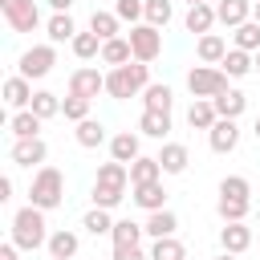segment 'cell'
I'll return each mask as SVG.
<instances>
[{"label": "cell", "mask_w": 260, "mask_h": 260, "mask_svg": "<svg viewBox=\"0 0 260 260\" xmlns=\"http://www.w3.org/2000/svg\"><path fill=\"white\" fill-rule=\"evenodd\" d=\"M12 244L20 252H37V248L49 244V223H45V211L41 207L28 203V207H20L12 215Z\"/></svg>", "instance_id": "cell-1"}, {"label": "cell", "mask_w": 260, "mask_h": 260, "mask_svg": "<svg viewBox=\"0 0 260 260\" xmlns=\"http://www.w3.org/2000/svg\"><path fill=\"white\" fill-rule=\"evenodd\" d=\"M150 85V65L146 61H126V65H114L110 73H106V93L110 98H134V93H142Z\"/></svg>", "instance_id": "cell-2"}, {"label": "cell", "mask_w": 260, "mask_h": 260, "mask_svg": "<svg viewBox=\"0 0 260 260\" xmlns=\"http://www.w3.org/2000/svg\"><path fill=\"white\" fill-rule=\"evenodd\" d=\"M61 199H65V175L57 167H37L32 187H28V203L41 211H53V207H61Z\"/></svg>", "instance_id": "cell-3"}, {"label": "cell", "mask_w": 260, "mask_h": 260, "mask_svg": "<svg viewBox=\"0 0 260 260\" xmlns=\"http://www.w3.org/2000/svg\"><path fill=\"white\" fill-rule=\"evenodd\" d=\"M187 89L191 98H215L228 89V73L219 65H191L187 69Z\"/></svg>", "instance_id": "cell-4"}, {"label": "cell", "mask_w": 260, "mask_h": 260, "mask_svg": "<svg viewBox=\"0 0 260 260\" xmlns=\"http://www.w3.org/2000/svg\"><path fill=\"white\" fill-rule=\"evenodd\" d=\"M0 12H4V20H8L12 32H32L41 24L37 0H0Z\"/></svg>", "instance_id": "cell-5"}, {"label": "cell", "mask_w": 260, "mask_h": 260, "mask_svg": "<svg viewBox=\"0 0 260 260\" xmlns=\"http://www.w3.org/2000/svg\"><path fill=\"white\" fill-rule=\"evenodd\" d=\"M130 49H134V61H154L158 53H162V28H154V24H134L130 28Z\"/></svg>", "instance_id": "cell-6"}, {"label": "cell", "mask_w": 260, "mask_h": 260, "mask_svg": "<svg viewBox=\"0 0 260 260\" xmlns=\"http://www.w3.org/2000/svg\"><path fill=\"white\" fill-rule=\"evenodd\" d=\"M57 65V45L49 41V45H32V49H24L20 53V73L32 81V77H45L49 69Z\"/></svg>", "instance_id": "cell-7"}, {"label": "cell", "mask_w": 260, "mask_h": 260, "mask_svg": "<svg viewBox=\"0 0 260 260\" xmlns=\"http://www.w3.org/2000/svg\"><path fill=\"white\" fill-rule=\"evenodd\" d=\"M8 158H12L16 167H45L49 146H45L41 138H16V142H12V150H8Z\"/></svg>", "instance_id": "cell-8"}, {"label": "cell", "mask_w": 260, "mask_h": 260, "mask_svg": "<svg viewBox=\"0 0 260 260\" xmlns=\"http://www.w3.org/2000/svg\"><path fill=\"white\" fill-rule=\"evenodd\" d=\"M207 142H211L215 154H232V150L240 146V126H236V118H219V122L207 130Z\"/></svg>", "instance_id": "cell-9"}, {"label": "cell", "mask_w": 260, "mask_h": 260, "mask_svg": "<svg viewBox=\"0 0 260 260\" xmlns=\"http://www.w3.org/2000/svg\"><path fill=\"white\" fill-rule=\"evenodd\" d=\"M69 93H81V98L106 93V73H98V69H73L69 73Z\"/></svg>", "instance_id": "cell-10"}, {"label": "cell", "mask_w": 260, "mask_h": 260, "mask_svg": "<svg viewBox=\"0 0 260 260\" xmlns=\"http://www.w3.org/2000/svg\"><path fill=\"white\" fill-rule=\"evenodd\" d=\"M49 260H73L77 256V248H81V240H77V232H69V228H57V232H49Z\"/></svg>", "instance_id": "cell-11"}, {"label": "cell", "mask_w": 260, "mask_h": 260, "mask_svg": "<svg viewBox=\"0 0 260 260\" xmlns=\"http://www.w3.org/2000/svg\"><path fill=\"white\" fill-rule=\"evenodd\" d=\"M215 20L228 28H240L244 20H252V0H215Z\"/></svg>", "instance_id": "cell-12"}, {"label": "cell", "mask_w": 260, "mask_h": 260, "mask_svg": "<svg viewBox=\"0 0 260 260\" xmlns=\"http://www.w3.org/2000/svg\"><path fill=\"white\" fill-rule=\"evenodd\" d=\"M154 158L162 162V175H183L187 162H191V150H187L183 142H162V150H158Z\"/></svg>", "instance_id": "cell-13"}, {"label": "cell", "mask_w": 260, "mask_h": 260, "mask_svg": "<svg viewBox=\"0 0 260 260\" xmlns=\"http://www.w3.org/2000/svg\"><path fill=\"white\" fill-rule=\"evenodd\" d=\"M195 57H199L203 65H219V61L228 57V41H223L219 32H203V37L195 41Z\"/></svg>", "instance_id": "cell-14"}, {"label": "cell", "mask_w": 260, "mask_h": 260, "mask_svg": "<svg viewBox=\"0 0 260 260\" xmlns=\"http://www.w3.org/2000/svg\"><path fill=\"white\" fill-rule=\"evenodd\" d=\"M4 102H8L12 110H28V106H32V81H28L24 73L8 77V81H4Z\"/></svg>", "instance_id": "cell-15"}, {"label": "cell", "mask_w": 260, "mask_h": 260, "mask_svg": "<svg viewBox=\"0 0 260 260\" xmlns=\"http://www.w3.org/2000/svg\"><path fill=\"white\" fill-rule=\"evenodd\" d=\"M219 244H223V252H248L252 248V228H244V219L240 223H223L219 228Z\"/></svg>", "instance_id": "cell-16"}, {"label": "cell", "mask_w": 260, "mask_h": 260, "mask_svg": "<svg viewBox=\"0 0 260 260\" xmlns=\"http://www.w3.org/2000/svg\"><path fill=\"white\" fill-rule=\"evenodd\" d=\"M183 24H187V32H195V37L211 32V24H219V20H215V4H191L187 16H183Z\"/></svg>", "instance_id": "cell-17"}, {"label": "cell", "mask_w": 260, "mask_h": 260, "mask_svg": "<svg viewBox=\"0 0 260 260\" xmlns=\"http://www.w3.org/2000/svg\"><path fill=\"white\" fill-rule=\"evenodd\" d=\"M215 122H219L215 102H211V98H195L191 110H187V126H191V130H211Z\"/></svg>", "instance_id": "cell-18"}, {"label": "cell", "mask_w": 260, "mask_h": 260, "mask_svg": "<svg viewBox=\"0 0 260 260\" xmlns=\"http://www.w3.org/2000/svg\"><path fill=\"white\" fill-rule=\"evenodd\" d=\"M142 211H158V207H167V191H162V183L154 179V183H134V195H130Z\"/></svg>", "instance_id": "cell-19"}, {"label": "cell", "mask_w": 260, "mask_h": 260, "mask_svg": "<svg viewBox=\"0 0 260 260\" xmlns=\"http://www.w3.org/2000/svg\"><path fill=\"white\" fill-rule=\"evenodd\" d=\"M126 61H134V49H130V37H110V41H102V65H126Z\"/></svg>", "instance_id": "cell-20"}, {"label": "cell", "mask_w": 260, "mask_h": 260, "mask_svg": "<svg viewBox=\"0 0 260 260\" xmlns=\"http://www.w3.org/2000/svg\"><path fill=\"white\" fill-rule=\"evenodd\" d=\"M138 154H142V150H138V134H134V130H122V134L110 138V158H118V162L130 167Z\"/></svg>", "instance_id": "cell-21"}, {"label": "cell", "mask_w": 260, "mask_h": 260, "mask_svg": "<svg viewBox=\"0 0 260 260\" xmlns=\"http://www.w3.org/2000/svg\"><path fill=\"white\" fill-rule=\"evenodd\" d=\"M93 183L126 191V187H130V167H126V162H118V158H110V162H102V167H98V179H93Z\"/></svg>", "instance_id": "cell-22"}, {"label": "cell", "mask_w": 260, "mask_h": 260, "mask_svg": "<svg viewBox=\"0 0 260 260\" xmlns=\"http://www.w3.org/2000/svg\"><path fill=\"white\" fill-rule=\"evenodd\" d=\"M211 102H215V114H219V118H240V114L248 110V98H244L240 89H232V85H228L223 93H215Z\"/></svg>", "instance_id": "cell-23"}, {"label": "cell", "mask_w": 260, "mask_h": 260, "mask_svg": "<svg viewBox=\"0 0 260 260\" xmlns=\"http://www.w3.org/2000/svg\"><path fill=\"white\" fill-rule=\"evenodd\" d=\"M146 236H154V240H162V236H175V228H179V215L175 211H167V207H158V211H150L146 215Z\"/></svg>", "instance_id": "cell-24"}, {"label": "cell", "mask_w": 260, "mask_h": 260, "mask_svg": "<svg viewBox=\"0 0 260 260\" xmlns=\"http://www.w3.org/2000/svg\"><path fill=\"white\" fill-rule=\"evenodd\" d=\"M219 69H223L228 77H248V73L256 69V61H252V53H244V49H236V45H232V49H228V57L219 61Z\"/></svg>", "instance_id": "cell-25"}, {"label": "cell", "mask_w": 260, "mask_h": 260, "mask_svg": "<svg viewBox=\"0 0 260 260\" xmlns=\"http://www.w3.org/2000/svg\"><path fill=\"white\" fill-rule=\"evenodd\" d=\"M41 122L45 118H37L32 110H16L12 122H8V130H12V138H41Z\"/></svg>", "instance_id": "cell-26"}, {"label": "cell", "mask_w": 260, "mask_h": 260, "mask_svg": "<svg viewBox=\"0 0 260 260\" xmlns=\"http://www.w3.org/2000/svg\"><path fill=\"white\" fill-rule=\"evenodd\" d=\"M138 130L146 134V138H167L171 134V114H158V110H142V118H138Z\"/></svg>", "instance_id": "cell-27"}, {"label": "cell", "mask_w": 260, "mask_h": 260, "mask_svg": "<svg viewBox=\"0 0 260 260\" xmlns=\"http://www.w3.org/2000/svg\"><path fill=\"white\" fill-rule=\"evenodd\" d=\"M154 179H162V162L150 158V154H138V158L130 162V187H134V183H154Z\"/></svg>", "instance_id": "cell-28"}, {"label": "cell", "mask_w": 260, "mask_h": 260, "mask_svg": "<svg viewBox=\"0 0 260 260\" xmlns=\"http://www.w3.org/2000/svg\"><path fill=\"white\" fill-rule=\"evenodd\" d=\"M45 32H49V41H53V45H61V41H73V37H77V24H73V16H69V12H53V16H49V24H45Z\"/></svg>", "instance_id": "cell-29"}, {"label": "cell", "mask_w": 260, "mask_h": 260, "mask_svg": "<svg viewBox=\"0 0 260 260\" xmlns=\"http://www.w3.org/2000/svg\"><path fill=\"white\" fill-rule=\"evenodd\" d=\"M73 138H77V146H85V150H93V146H102V142H106V126H102L98 118H85V122H77V130H73Z\"/></svg>", "instance_id": "cell-30"}, {"label": "cell", "mask_w": 260, "mask_h": 260, "mask_svg": "<svg viewBox=\"0 0 260 260\" xmlns=\"http://www.w3.org/2000/svg\"><path fill=\"white\" fill-rule=\"evenodd\" d=\"M142 102H146V110L171 114V102H175V93H171V85H158V81H150V85L142 89Z\"/></svg>", "instance_id": "cell-31"}, {"label": "cell", "mask_w": 260, "mask_h": 260, "mask_svg": "<svg viewBox=\"0 0 260 260\" xmlns=\"http://www.w3.org/2000/svg\"><path fill=\"white\" fill-rule=\"evenodd\" d=\"M215 211H219V219H223V223H240V219L252 211V199H228V195H219Z\"/></svg>", "instance_id": "cell-32"}, {"label": "cell", "mask_w": 260, "mask_h": 260, "mask_svg": "<svg viewBox=\"0 0 260 260\" xmlns=\"http://www.w3.org/2000/svg\"><path fill=\"white\" fill-rule=\"evenodd\" d=\"M69 45H73V57H81V61H89V57H102V37H98L93 28H89V32H77Z\"/></svg>", "instance_id": "cell-33"}, {"label": "cell", "mask_w": 260, "mask_h": 260, "mask_svg": "<svg viewBox=\"0 0 260 260\" xmlns=\"http://www.w3.org/2000/svg\"><path fill=\"white\" fill-rule=\"evenodd\" d=\"M150 260H187V248H183V240H175V236H162V240H154V248H150Z\"/></svg>", "instance_id": "cell-34"}, {"label": "cell", "mask_w": 260, "mask_h": 260, "mask_svg": "<svg viewBox=\"0 0 260 260\" xmlns=\"http://www.w3.org/2000/svg\"><path fill=\"white\" fill-rule=\"evenodd\" d=\"M28 110H32L37 118H57V114H61V98H57V93H49V89H37Z\"/></svg>", "instance_id": "cell-35"}, {"label": "cell", "mask_w": 260, "mask_h": 260, "mask_svg": "<svg viewBox=\"0 0 260 260\" xmlns=\"http://www.w3.org/2000/svg\"><path fill=\"white\" fill-rule=\"evenodd\" d=\"M81 228H85L89 236H110V232H114V219H110V211H106V207H93V211H85Z\"/></svg>", "instance_id": "cell-36"}, {"label": "cell", "mask_w": 260, "mask_h": 260, "mask_svg": "<svg viewBox=\"0 0 260 260\" xmlns=\"http://www.w3.org/2000/svg\"><path fill=\"white\" fill-rule=\"evenodd\" d=\"M89 28H93L102 41L118 37V12H102V8H93V16H89Z\"/></svg>", "instance_id": "cell-37"}, {"label": "cell", "mask_w": 260, "mask_h": 260, "mask_svg": "<svg viewBox=\"0 0 260 260\" xmlns=\"http://www.w3.org/2000/svg\"><path fill=\"white\" fill-rule=\"evenodd\" d=\"M142 223H134V219H114V232H110V240L114 244H138L142 240Z\"/></svg>", "instance_id": "cell-38"}, {"label": "cell", "mask_w": 260, "mask_h": 260, "mask_svg": "<svg viewBox=\"0 0 260 260\" xmlns=\"http://www.w3.org/2000/svg\"><path fill=\"white\" fill-rule=\"evenodd\" d=\"M236 32V49H244V53H256L260 49V24L256 20H244L240 28H232Z\"/></svg>", "instance_id": "cell-39"}, {"label": "cell", "mask_w": 260, "mask_h": 260, "mask_svg": "<svg viewBox=\"0 0 260 260\" xmlns=\"http://www.w3.org/2000/svg\"><path fill=\"white\" fill-rule=\"evenodd\" d=\"M89 102H93V98H81V93H69V98L61 102V114H65L69 122H85V118H89Z\"/></svg>", "instance_id": "cell-40"}, {"label": "cell", "mask_w": 260, "mask_h": 260, "mask_svg": "<svg viewBox=\"0 0 260 260\" xmlns=\"http://www.w3.org/2000/svg\"><path fill=\"white\" fill-rule=\"evenodd\" d=\"M171 16H175L171 0H146V24H154V28H167V24H171Z\"/></svg>", "instance_id": "cell-41"}, {"label": "cell", "mask_w": 260, "mask_h": 260, "mask_svg": "<svg viewBox=\"0 0 260 260\" xmlns=\"http://www.w3.org/2000/svg\"><path fill=\"white\" fill-rule=\"evenodd\" d=\"M219 195H228V199H252V183L244 175H228L219 183Z\"/></svg>", "instance_id": "cell-42"}, {"label": "cell", "mask_w": 260, "mask_h": 260, "mask_svg": "<svg viewBox=\"0 0 260 260\" xmlns=\"http://www.w3.org/2000/svg\"><path fill=\"white\" fill-rule=\"evenodd\" d=\"M126 199V191H118V187H102V183H93V207H106V211H114L118 203Z\"/></svg>", "instance_id": "cell-43"}, {"label": "cell", "mask_w": 260, "mask_h": 260, "mask_svg": "<svg viewBox=\"0 0 260 260\" xmlns=\"http://www.w3.org/2000/svg\"><path fill=\"white\" fill-rule=\"evenodd\" d=\"M114 12L118 20H146V0H114Z\"/></svg>", "instance_id": "cell-44"}, {"label": "cell", "mask_w": 260, "mask_h": 260, "mask_svg": "<svg viewBox=\"0 0 260 260\" xmlns=\"http://www.w3.org/2000/svg\"><path fill=\"white\" fill-rule=\"evenodd\" d=\"M110 260H150V256H146L138 244H114V256H110Z\"/></svg>", "instance_id": "cell-45"}, {"label": "cell", "mask_w": 260, "mask_h": 260, "mask_svg": "<svg viewBox=\"0 0 260 260\" xmlns=\"http://www.w3.org/2000/svg\"><path fill=\"white\" fill-rule=\"evenodd\" d=\"M8 199H12V179L4 175V179H0V203H8Z\"/></svg>", "instance_id": "cell-46"}, {"label": "cell", "mask_w": 260, "mask_h": 260, "mask_svg": "<svg viewBox=\"0 0 260 260\" xmlns=\"http://www.w3.org/2000/svg\"><path fill=\"white\" fill-rule=\"evenodd\" d=\"M16 252H20V248H16L12 240H8V244H0V260H16Z\"/></svg>", "instance_id": "cell-47"}, {"label": "cell", "mask_w": 260, "mask_h": 260, "mask_svg": "<svg viewBox=\"0 0 260 260\" xmlns=\"http://www.w3.org/2000/svg\"><path fill=\"white\" fill-rule=\"evenodd\" d=\"M45 4H49L53 12H69V8H73V0H45Z\"/></svg>", "instance_id": "cell-48"}, {"label": "cell", "mask_w": 260, "mask_h": 260, "mask_svg": "<svg viewBox=\"0 0 260 260\" xmlns=\"http://www.w3.org/2000/svg\"><path fill=\"white\" fill-rule=\"evenodd\" d=\"M252 20H256V24H260V0H256V4H252Z\"/></svg>", "instance_id": "cell-49"}, {"label": "cell", "mask_w": 260, "mask_h": 260, "mask_svg": "<svg viewBox=\"0 0 260 260\" xmlns=\"http://www.w3.org/2000/svg\"><path fill=\"white\" fill-rule=\"evenodd\" d=\"M215 260H236V252H219V256H215Z\"/></svg>", "instance_id": "cell-50"}, {"label": "cell", "mask_w": 260, "mask_h": 260, "mask_svg": "<svg viewBox=\"0 0 260 260\" xmlns=\"http://www.w3.org/2000/svg\"><path fill=\"white\" fill-rule=\"evenodd\" d=\"M252 134H256V142H260V118H256V126H252Z\"/></svg>", "instance_id": "cell-51"}, {"label": "cell", "mask_w": 260, "mask_h": 260, "mask_svg": "<svg viewBox=\"0 0 260 260\" xmlns=\"http://www.w3.org/2000/svg\"><path fill=\"white\" fill-rule=\"evenodd\" d=\"M252 61H256V69H260V49H256V53H252Z\"/></svg>", "instance_id": "cell-52"}, {"label": "cell", "mask_w": 260, "mask_h": 260, "mask_svg": "<svg viewBox=\"0 0 260 260\" xmlns=\"http://www.w3.org/2000/svg\"><path fill=\"white\" fill-rule=\"evenodd\" d=\"M187 4H215V0H187Z\"/></svg>", "instance_id": "cell-53"}]
</instances>
